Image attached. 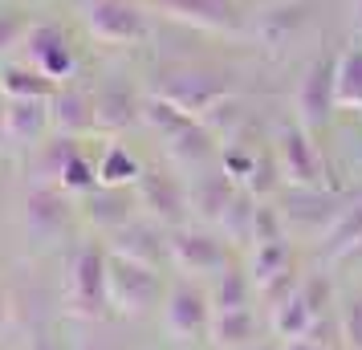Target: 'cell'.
Listing matches in <instances>:
<instances>
[{
    "mask_svg": "<svg viewBox=\"0 0 362 350\" xmlns=\"http://www.w3.org/2000/svg\"><path fill=\"white\" fill-rule=\"evenodd\" d=\"M143 122L159 134L163 155L180 171H204L216 155V134L199 122L196 115L180 110L175 102L159 98V94H143Z\"/></svg>",
    "mask_w": 362,
    "mask_h": 350,
    "instance_id": "1",
    "label": "cell"
},
{
    "mask_svg": "<svg viewBox=\"0 0 362 350\" xmlns=\"http://www.w3.org/2000/svg\"><path fill=\"white\" fill-rule=\"evenodd\" d=\"M66 314L78 322L110 317V249L106 240H78L66 261Z\"/></svg>",
    "mask_w": 362,
    "mask_h": 350,
    "instance_id": "2",
    "label": "cell"
},
{
    "mask_svg": "<svg viewBox=\"0 0 362 350\" xmlns=\"http://www.w3.org/2000/svg\"><path fill=\"white\" fill-rule=\"evenodd\" d=\"M167 257L180 277L212 281L216 273H224L232 265V240L212 224L187 220L180 228H167Z\"/></svg>",
    "mask_w": 362,
    "mask_h": 350,
    "instance_id": "3",
    "label": "cell"
},
{
    "mask_svg": "<svg viewBox=\"0 0 362 350\" xmlns=\"http://www.w3.org/2000/svg\"><path fill=\"white\" fill-rule=\"evenodd\" d=\"M159 98L175 102L180 110L196 115L204 122V115H212L220 102L236 98L232 74H216V69H192V66H171L163 74H155V90Z\"/></svg>",
    "mask_w": 362,
    "mask_h": 350,
    "instance_id": "4",
    "label": "cell"
},
{
    "mask_svg": "<svg viewBox=\"0 0 362 350\" xmlns=\"http://www.w3.org/2000/svg\"><path fill=\"white\" fill-rule=\"evenodd\" d=\"M78 17H82L86 33L110 49H127L151 37L147 0H82Z\"/></svg>",
    "mask_w": 362,
    "mask_h": 350,
    "instance_id": "5",
    "label": "cell"
},
{
    "mask_svg": "<svg viewBox=\"0 0 362 350\" xmlns=\"http://www.w3.org/2000/svg\"><path fill=\"white\" fill-rule=\"evenodd\" d=\"M273 155L285 187H322L326 184V159L317 147V134H310L297 118H285L273 131Z\"/></svg>",
    "mask_w": 362,
    "mask_h": 350,
    "instance_id": "6",
    "label": "cell"
},
{
    "mask_svg": "<svg viewBox=\"0 0 362 350\" xmlns=\"http://www.w3.org/2000/svg\"><path fill=\"white\" fill-rule=\"evenodd\" d=\"M163 298L167 285L159 277V269L110 252V310L118 317H147Z\"/></svg>",
    "mask_w": 362,
    "mask_h": 350,
    "instance_id": "7",
    "label": "cell"
},
{
    "mask_svg": "<svg viewBox=\"0 0 362 350\" xmlns=\"http://www.w3.org/2000/svg\"><path fill=\"white\" fill-rule=\"evenodd\" d=\"M212 298H208V285L196 281V277H175L167 285V298H163V326L167 334L187 346V342H199L208 338L212 330Z\"/></svg>",
    "mask_w": 362,
    "mask_h": 350,
    "instance_id": "8",
    "label": "cell"
},
{
    "mask_svg": "<svg viewBox=\"0 0 362 350\" xmlns=\"http://www.w3.org/2000/svg\"><path fill=\"white\" fill-rule=\"evenodd\" d=\"M134 200H139V212L151 216L163 228H180L192 216V196H187V184L171 167H143L139 184H134Z\"/></svg>",
    "mask_w": 362,
    "mask_h": 350,
    "instance_id": "9",
    "label": "cell"
},
{
    "mask_svg": "<svg viewBox=\"0 0 362 350\" xmlns=\"http://www.w3.org/2000/svg\"><path fill=\"white\" fill-rule=\"evenodd\" d=\"M147 8H159L175 25L216 37H245L248 29V13L240 0H147Z\"/></svg>",
    "mask_w": 362,
    "mask_h": 350,
    "instance_id": "10",
    "label": "cell"
},
{
    "mask_svg": "<svg viewBox=\"0 0 362 350\" xmlns=\"http://www.w3.org/2000/svg\"><path fill=\"white\" fill-rule=\"evenodd\" d=\"M334 57H338V53H322V57H313L310 66L301 69V78H297L293 118L310 134L326 131L329 115L338 110V98H334Z\"/></svg>",
    "mask_w": 362,
    "mask_h": 350,
    "instance_id": "11",
    "label": "cell"
},
{
    "mask_svg": "<svg viewBox=\"0 0 362 350\" xmlns=\"http://www.w3.org/2000/svg\"><path fill=\"white\" fill-rule=\"evenodd\" d=\"M78 216V200L62 192L57 184H33L21 200V224L37 245H49L69 228V220Z\"/></svg>",
    "mask_w": 362,
    "mask_h": 350,
    "instance_id": "12",
    "label": "cell"
},
{
    "mask_svg": "<svg viewBox=\"0 0 362 350\" xmlns=\"http://www.w3.org/2000/svg\"><path fill=\"white\" fill-rule=\"evenodd\" d=\"M310 4L313 0H277V4H264L257 17H248L245 37H252V41L269 53L289 49L297 37L310 29V21H313Z\"/></svg>",
    "mask_w": 362,
    "mask_h": 350,
    "instance_id": "13",
    "label": "cell"
},
{
    "mask_svg": "<svg viewBox=\"0 0 362 350\" xmlns=\"http://www.w3.org/2000/svg\"><path fill=\"white\" fill-rule=\"evenodd\" d=\"M25 66H33L37 74H45L49 82H69L74 69H78V53H74V41L62 25L53 21H41L29 29L25 37Z\"/></svg>",
    "mask_w": 362,
    "mask_h": 350,
    "instance_id": "14",
    "label": "cell"
},
{
    "mask_svg": "<svg viewBox=\"0 0 362 350\" xmlns=\"http://www.w3.org/2000/svg\"><path fill=\"white\" fill-rule=\"evenodd\" d=\"M346 208V200L338 192H329L326 184L322 187H289L285 196V228H301V233L313 236H326L329 224L338 220V212Z\"/></svg>",
    "mask_w": 362,
    "mask_h": 350,
    "instance_id": "15",
    "label": "cell"
},
{
    "mask_svg": "<svg viewBox=\"0 0 362 350\" xmlns=\"http://www.w3.org/2000/svg\"><path fill=\"white\" fill-rule=\"evenodd\" d=\"M78 216H82L98 236L110 240L118 228H127V224H131L134 216H143V212H139V200H134V187H106V184H98L90 196L78 200Z\"/></svg>",
    "mask_w": 362,
    "mask_h": 350,
    "instance_id": "16",
    "label": "cell"
},
{
    "mask_svg": "<svg viewBox=\"0 0 362 350\" xmlns=\"http://www.w3.org/2000/svg\"><path fill=\"white\" fill-rule=\"evenodd\" d=\"M49 118L53 134H69V139H90L98 131V110H94V90L78 82H62L57 94L49 98Z\"/></svg>",
    "mask_w": 362,
    "mask_h": 350,
    "instance_id": "17",
    "label": "cell"
},
{
    "mask_svg": "<svg viewBox=\"0 0 362 350\" xmlns=\"http://www.w3.org/2000/svg\"><path fill=\"white\" fill-rule=\"evenodd\" d=\"M106 249L118 252V257H127V261H139V265H171V257H167V228L163 224H155L151 216H134L127 228H118L110 240H106Z\"/></svg>",
    "mask_w": 362,
    "mask_h": 350,
    "instance_id": "18",
    "label": "cell"
},
{
    "mask_svg": "<svg viewBox=\"0 0 362 350\" xmlns=\"http://www.w3.org/2000/svg\"><path fill=\"white\" fill-rule=\"evenodd\" d=\"M187 196H192V216H196L199 224H212V228H220L224 212H228L232 200L240 196V184L232 180L224 167H220V171H208V167H204V171H196V175H192Z\"/></svg>",
    "mask_w": 362,
    "mask_h": 350,
    "instance_id": "19",
    "label": "cell"
},
{
    "mask_svg": "<svg viewBox=\"0 0 362 350\" xmlns=\"http://www.w3.org/2000/svg\"><path fill=\"white\" fill-rule=\"evenodd\" d=\"M49 131H53L49 102L4 98V143H13V147H41Z\"/></svg>",
    "mask_w": 362,
    "mask_h": 350,
    "instance_id": "20",
    "label": "cell"
},
{
    "mask_svg": "<svg viewBox=\"0 0 362 350\" xmlns=\"http://www.w3.org/2000/svg\"><path fill=\"white\" fill-rule=\"evenodd\" d=\"M94 110H98V131H127L143 122V94L127 82H102L94 90Z\"/></svg>",
    "mask_w": 362,
    "mask_h": 350,
    "instance_id": "21",
    "label": "cell"
},
{
    "mask_svg": "<svg viewBox=\"0 0 362 350\" xmlns=\"http://www.w3.org/2000/svg\"><path fill=\"white\" fill-rule=\"evenodd\" d=\"M261 342V322L257 310H220L212 314V330H208V346L216 350H248Z\"/></svg>",
    "mask_w": 362,
    "mask_h": 350,
    "instance_id": "22",
    "label": "cell"
},
{
    "mask_svg": "<svg viewBox=\"0 0 362 350\" xmlns=\"http://www.w3.org/2000/svg\"><path fill=\"white\" fill-rule=\"evenodd\" d=\"M293 269H297V252L289 245V236L264 240V245H252L248 249V277H252L257 289L269 281H277V277H285V273H293Z\"/></svg>",
    "mask_w": 362,
    "mask_h": 350,
    "instance_id": "23",
    "label": "cell"
},
{
    "mask_svg": "<svg viewBox=\"0 0 362 350\" xmlns=\"http://www.w3.org/2000/svg\"><path fill=\"white\" fill-rule=\"evenodd\" d=\"M78 151H82V139H69V134L45 139L33 155V184H57L62 187V175H66V167L74 163Z\"/></svg>",
    "mask_w": 362,
    "mask_h": 350,
    "instance_id": "24",
    "label": "cell"
},
{
    "mask_svg": "<svg viewBox=\"0 0 362 350\" xmlns=\"http://www.w3.org/2000/svg\"><path fill=\"white\" fill-rule=\"evenodd\" d=\"M313 322H317V317H313L310 301H305V293H301V285H297L281 305L269 310V330H273V338H281V342H289V338H305V334L313 330Z\"/></svg>",
    "mask_w": 362,
    "mask_h": 350,
    "instance_id": "25",
    "label": "cell"
},
{
    "mask_svg": "<svg viewBox=\"0 0 362 350\" xmlns=\"http://www.w3.org/2000/svg\"><path fill=\"white\" fill-rule=\"evenodd\" d=\"M334 98L338 110H362V45H346L334 57Z\"/></svg>",
    "mask_w": 362,
    "mask_h": 350,
    "instance_id": "26",
    "label": "cell"
},
{
    "mask_svg": "<svg viewBox=\"0 0 362 350\" xmlns=\"http://www.w3.org/2000/svg\"><path fill=\"white\" fill-rule=\"evenodd\" d=\"M208 298H212V310H248L252 298H257V285L248 277V269H236L228 265L224 273H216L212 281H208Z\"/></svg>",
    "mask_w": 362,
    "mask_h": 350,
    "instance_id": "27",
    "label": "cell"
},
{
    "mask_svg": "<svg viewBox=\"0 0 362 350\" xmlns=\"http://www.w3.org/2000/svg\"><path fill=\"white\" fill-rule=\"evenodd\" d=\"M362 240V196H350L346 208L338 212V220L329 224V233L322 236V257L326 261H338L350 245Z\"/></svg>",
    "mask_w": 362,
    "mask_h": 350,
    "instance_id": "28",
    "label": "cell"
},
{
    "mask_svg": "<svg viewBox=\"0 0 362 350\" xmlns=\"http://www.w3.org/2000/svg\"><path fill=\"white\" fill-rule=\"evenodd\" d=\"M0 94L4 98H33V102H49L57 94V82H49L45 74H37L33 66H4L0 69Z\"/></svg>",
    "mask_w": 362,
    "mask_h": 350,
    "instance_id": "29",
    "label": "cell"
},
{
    "mask_svg": "<svg viewBox=\"0 0 362 350\" xmlns=\"http://www.w3.org/2000/svg\"><path fill=\"white\" fill-rule=\"evenodd\" d=\"M143 167L147 163H139L122 143H110V147L102 151V159H98V184H106V187H134L139 184V175H143Z\"/></svg>",
    "mask_w": 362,
    "mask_h": 350,
    "instance_id": "30",
    "label": "cell"
},
{
    "mask_svg": "<svg viewBox=\"0 0 362 350\" xmlns=\"http://www.w3.org/2000/svg\"><path fill=\"white\" fill-rule=\"evenodd\" d=\"M257 212H261V200H257L252 192L240 187V196L232 200V208L224 212V220H220V233L228 236L236 249H248V245H252V224H257Z\"/></svg>",
    "mask_w": 362,
    "mask_h": 350,
    "instance_id": "31",
    "label": "cell"
},
{
    "mask_svg": "<svg viewBox=\"0 0 362 350\" xmlns=\"http://www.w3.org/2000/svg\"><path fill=\"white\" fill-rule=\"evenodd\" d=\"M98 187V163L86 155V151H78L74 155V163L66 167V175H62V192H69L74 200H82V196H90Z\"/></svg>",
    "mask_w": 362,
    "mask_h": 350,
    "instance_id": "32",
    "label": "cell"
},
{
    "mask_svg": "<svg viewBox=\"0 0 362 350\" xmlns=\"http://www.w3.org/2000/svg\"><path fill=\"white\" fill-rule=\"evenodd\" d=\"M338 338L342 350H362V293L338 301Z\"/></svg>",
    "mask_w": 362,
    "mask_h": 350,
    "instance_id": "33",
    "label": "cell"
},
{
    "mask_svg": "<svg viewBox=\"0 0 362 350\" xmlns=\"http://www.w3.org/2000/svg\"><path fill=\"white\" fill-rule=\"evenodd\" d=\"M29 17L21 13L17 4H0V57L4 53H13L17 45H25V37H29Z\"/></svg>",
    "mask_w": 362,
    "mask_h": 350,
    "instance_id": "34",
    "label": "cell"
},
{
    "mask_svg": "<svg viewBox=\"0 0 362 350\" xmlns=\"http://www.w3.org/2000/svg\"><path fill=\"white\" fill-rule=\"evenodd\" d=\"M301 293H305V301H310L313 317L338 314V310H334V305H338V298H334V281H329L326 273H310V277H301Z\"/></svg>",
    "mask_w": 362,
    "mask_h": 350,
    "instance_id": "35",
    "label": "cell"
},
{
    "mask_svg": "<svg viewBox=\"0 0 362 350\" xmlns=\"http://www.w3.org/2000/svg\"><path fill=\"white\" fill-rule=\"evenodd\" d=\"M29 350H66V346H62V338H57V334L37 330L33 338H29Z\"/></svg>",
    "mask_w": 362,
    "mask_h": 350,
    "instance_id": "36",
    "label": "cell"
},
{
    "mask_svg": "<svg viewBox=\"0 0 362 350\" xmlns=\"http://www.w3.org/2000/svg\"><path fill=\"white\" fill-rule=\"evenodd\" d=\"M285 350H329V342H322V338L305 334V338H289V342H285Z\"/></svg>",
    "mask_w": 362,
    "mask_h": 350,
    "instance_id": "37",
    "label": "cell"
},
{
    "mask_svg": "<svg viewBox=\"0 0 362 350\" xmlns=\"http://www.w3.org/2000/svg\"><path fill=\"white\" fill-rule=\"evenodd\" d=\"M334 265H362V240H358V245H350V249H346Z\"/></svg>",
    "mask_w": 362,
    "mask_h": 350,
    "instance_id": "38",
    "label": "cell"
},
{
    "mask_svg": "<svg viewBox=\"0 0 362 350\" xmlns=\"http://www.w3.org/2000/svg\"><path fill=\"white\" fill-rule=\"evenodd\" d=\"M69 350H106V346H102V342H94V338H78Z\"/></svg>",
    "mask_w": 362,
    "mask_h": 350,
    "instance_id": "39",
    "label": "cell"
},
{
    "mask_svg": "<svg viewBox=\"0 0 362 350\" xmlns=\"http://www.w3.org/2000/svg\"><path fill=\"white\" fill-rule=\"evenodd\" d=\"M8 326V298H4V289H0V330Z\"/></svg>",
    "mask_w": 362,
    "mask_h": 350,
    "instance_id": "40",
    "label": "cell"
},
{
    "mask_svg": "<svg viewBox=\"0 0 362 350\" xmlns=\"http://www.w3.org/2000/svg\"><path fill=\"white\" fill-rule=\"evenodd\" d=\"M248 350H285V342H281V338H273V342H257V346H248Z\"/></svg>",
    "mask_w": 362,
    "mask_h": 350,
    "instance_id": "41",
    "label": "cell"
},
{
    "mask_svg": "<svg viewBox=\"0 0 362 350\" xmlns=\"http://www.w3.org/2000/svg\"><path fill=\"white\" fill-rule=\"evenodd\" d=\"M354 33L362 37V0H354Z\"/></svg>",
    "mask_w": 362,
    "mask_h": 350,
    "instance_id": "42",
    "label": "cell"
},
{
    "mask_svg": "<svg viewBox=\"0 0 362 350\" xmlns=\"http://www.w3.org/2000/svg\"><path fill=\"white\" fill-rule=\"evenodd\" d=\"M0 143H4V94H0Z\"/></svg>",
    "mask_w": 362,
    "mask_h": 350,
    "instance_id": "43",
    "label": "cell"
},
{
    "mask_svg": "<svg viewBox=\"0 0 362 350\" xmlns=\"http://www.w3.org/2000/svg\"><path fill=\"white\" fill-rule=\"evenodd\" d=\"M269 4H277V0H269Z\"/></svg>",
    "mask_w": 362,
    "mask_h": 350,
    "instance_id": "44",
    "label": "cell"
},
{
    "mask_svg": "<svg viewBox=\"0 0 362 350\" xmlns=\"http://www.w3.org/2000/svg\"><path fill=\"white\" fill-rule=\"evenodd\" d=\"M208 350H216V346H208Z\"/></svg>",
    "mask_w": 362,
    "mask_h": 350,
    "instance_id": "45",
    "label": "cell"
}]
</instances>
